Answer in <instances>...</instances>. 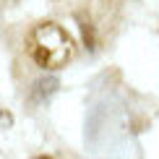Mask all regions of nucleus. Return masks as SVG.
Returning <instances> with one entry per match:
<instances>
[{
  "label": "nucleus",
  "mask_w": 159,
  "mask_h": 159,
  "mask_svg": "<svg viewBox=\"0 0 159 159\" xmlns=\"http://www.w3.org/2000/svg\"><path fill=\"white\" fill-rule=\"evenodd\" d=\"M37 159H52V157H37Z\"/></svg>",
  "instance_id": "f03ea898"
},
{
  "label": "nucleus",
  "mask_w": 159,
  "mask_h": 159,
  "mask_svg": "<svg viewBox=\"0 0 159 159\" xmlns=\"http://www.w3.org/2000/svg\"><path fill=\"white\" fill-rule=\"evenodd\" d=\"M26 52L39 68L44 70H57L65 68L76 55L73 37L55 21H42L26 37Z\"/></svg>",
  "instance_id": "f257e3e1"
}]
</instances>
